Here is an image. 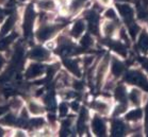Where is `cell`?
Here are the masks:
<instances>
[{"label":"cell","mask_w":148,"mask_h":137,"mask_svg":"<svg viewBox=\"0 0 148 137\" xmlns=\"http://www.w3.org/2000/svg\"><path fill=\"white\" fill-rule=\"evenodd\" d=\"M63 30V22L58 20L37 21L33 32V40L35 43L46 44L54 40L57 35Z\"/></svg>","instance_id":"cell-1"},{"label":"cell","mask_w":148,"mask_h":137,"mask_svg":"<svg viewBox=\"0 0 148 137\" xmlns=\"http://www.w3.org/2000/svg\"><path fill=\"white\" fill-rule=\"evenodd\" d=\"M27 60L48 64L54 61V53L49 50L44 44L34 42L27 48Z\"/></svg>","instance_id":"cell-2"},{"label":"cell","mask_w":148,"mask_h":137,"mask_svg":"<svg viewBox=\"0 0 148 137\" xmlns=\"http://www.w3.org/2000/svg\"><path fill=\"white\" fill-rule=\"evenodd\" d=\"M46 72V64L34 62V61H27L23 69V79L29 82L43 80Z\"/></svg>","instance_id":"cell-3"},{"label":"cell","mask_w":148,"mask_h":137,"mask_svg":"<svg viewBox=\"0 0 148 137\" xmlns=\"http://www.w3.org/2000/svg\"><path fill=\"white\" fill-rule=\"evenodd\" d=\"M125 80L127 83L136 85L138 88L148 93V78L143 71L138 70V69L129 70L125 74Z\"/></svg>","instance_id":"cell-4"},{"label":"cell","mask_w":148,"mask_h":137,"mask_svg":"<svg viewBox=\"0 0 148 137\" xmlns=\"http://www.w3.org/2000/svg\"><path fill=\"white\" fill-rule=\"evenodd\" d=\"M62 64L64 69L74 78H81L83 74V67L81 64V60L74 55L66 57L62 59Z\"/></svg>","instance_id":"cell-5"},{"label":"cell","mask_w":148,"mask_h":137,"mask_svg":"<svg viewBox=\"0 0 148 137\" xmlns=\"http://www.w3.org/2000/svg\"><path fill=\"white\" fill-rule=\"evenodd\" d=\"M26 103H25V108L27 110L28 114L30 116H44L46 114V107L42 99L36 97H27L25 98Z\"/></svg>","instance_id":"cell-6"},{"label":"cell","mask_w":148,"mask_h":137,"mask_svg":"<svg viewBox=\"0 0 148 137\" xmlns=\"http://www.w3.org/2000/svg\"><path fill=\"white\" fill-rule=\"evenodd\" d=\"M88 127L95 136H106L108 134V124L103 119V116L97 114L90 119Z\"/></svg>","instance_id":"cell-7"},{"label":"cell","mask_w":148,"mask_h":137,"mask_svg":"<svg viewBox=\"0 0 148 137\" xmlns=\"http://www.w3.org/2000/svg\"><path fill=\"white\" fill-rule=\"evenodd\" d=\"M110 66V57H106L99 62L94 69V82L98 87L103 84V80L106 74L108 72V68Z\"/></svg>","instance_id":"cell-8"},{"label":"cell","mask_w":148,"mask_h":137,"mask_svg":"<svg viewBox=\"0 0 148 137\" xmlns=\"http://www.w3.org/2000/svg\"><path fill=\"white\" fill-rule=\"evenodd\" d=\"M86 22L83 18H78L68 27L67 34L74 40H78L85 32H86Z\"/></svg>","instance_id":"cell-9"},{"label":"cell","mask_w":148,"mask_h":137,"mask_svg":"<svg viewBox=\"0 0 148 137\" xmlns=\"http://www.w3.org/2000/svg\"><path fill=\"white\" fill-rule=\"evenodd\" d=\"M116 9L118 11V14L121 15L126 25L130 24L132 21H134V16H135V11L132 5H130L127 2H118L116 4Z\"/></svg>","instance_id":"cell-10"},{"label":"cell","mask_w":148,"mask_h":137,"mask_svg":"<svg viewBox=\"0 0 148 137\" xmlns=\"http://www.w3.org/2000/svg\"><path fill=\"white\" fill-rule=\"evenodd\" d=\"M91 110L100 116H108L111 112V104L106 99H94L91 102Z\"/></svg>","instance_id":"cell-11"},{"label":"cell","mask_w":148,"mask_h":137,"mask_svg":"<svg viewBox=\"0 0 148 137\" xmlns=\"http://www.w3.org/2000/svg\"><path fill=\"white\" fill-rule=\"evenodd\" d=\"M25 103H26L25 98L21 95L18 94L13 95V96H11L7 99V104L9 110L16 114H18L23 108H25Z\"/></svg>","instance_id":"cell-12"},{"label":"cell","mask_w":148,"mask_h":137,"mask_svg":"<svg viewBox=\"0 0 148 137\" xmlns=\"http://www.w3.org/2000/svg\"><path fill=\"white\" fill-rule=\"evenodd\" d=\"M37 12L44 13H58V5L56 0H36L33 2Z\"/></svg>","instance_id":"cell-13"},{"label":"cell","mask_w":148,"mask_h":137,"mask_svg":"<svg viewBox=\"0 0 148 137\" xmlns=\"http://www.w3.org/2000/svg\"><path fill=\"white\" fill-rule=\"evenodd\" d=\"M110 66H111L112 77L115 79L121 78L125 72V64L117 57H112L110 60Z\"/></svg>","instance_id":"cell-14"},{"label":"cell","mask_w":148,"mask_h":137,"mask_svg":"<svg viewBox=\"0 0 148 137\" xmlns=\"http://www.w3.org/2000/svg\"><path fill=\"white\" fill-rule=\"evenodd\" d=\"M129 127L124 121L119 119H114L111 124V135L112 136H123L128 132Z\"/></svg>","instance_id":"cell-15"},{"label":"cell","mask_w":148,"mask_h":137,"mask_svg":"<svg viewBox=\"0 0 148 137\" xmlns=\"http://www.w3.org/2000/svg\"><path fill=\"white\" fill-rule=\"evenodd\" d=\"M88 1L90 0H71L66 15H68V16L69 15H71V16L77 15L78 13H80L82 9L85 7V5L88 3Z\"/></svg>","instance_id":"cell-16"},{"label":"cell","mask_w":148,"mask_h":137,"mask_svg":"<svg viewBox=\"0 0 148 137\" xmlns=\"http://www.w3.org/2000/svg\"><path fill=\"white\" fill-rule=\"evenodd\" d=\"M78 40H79V47L81 48V50H88V49L94 47L95 45L94 36L90 32H88V31Z\"/></svg>","instance_id":"cell-17"},{"label":"cell","mask_w":148,"mask_h":137,"mask_svg":"<svg viewBox=\"0 0 148 137\" xmlns=\"http://www.w3.org/2000/svg\"><path fill=\"white\" fill-rule=\"evenodd\" d=\"M114 97L119 103H124V104L127 103V100H128V91L126 89L125 85L119 84V85H117V86L115 87Z\"/></svg>","instance_id":"cell-18"},{"label":"cell","mask_w":148,"mask_h":137,"mask_svg":"<svg viewBox=\"0 0 148 137\" xmlns=\"http://www.w3.org/2000/svg\"><path fill=\"white\" fill-rule=\"evenodd\" d=\"M138 50L143 53H148V31H141L138 38Z\"/></svg>","instance_id":"cell-19"},{"label":"cell","mask_w":148,"mask_h":137,"mask_svg":"<svg viewBox=\"0 0 148 137\" xmlns=\"http://www.w3.org/2000/svg\"><path fill=\"white\" fill-rule=\"evenodd\" d=\"M128 100L134 106H140L142 102V91L138 87H133L128 93Z\"/></svg>","instance_id":"cell-20"},{"label":"cell","mask_w":148,"mask_h":137,"mask_svg":"<svg viewBox=\"0 0 148 137\" xmlns=\"http://www.w3.org/2000/svg\"><path fill=\"white\" fill-rule=\"evenodd\" d=\"M101 30H102V33L107 37H112L115 34L116 30H117V25L113 20H107L102 25Z\"/></svg>","instance_id":"cell-21"},{"label":"cell","mask_w":148,"mask_h":137,"mask_svg":"<svg viewBox=\"0 0 148 137\" xmlns=\"http://www.w3.org/2000/svg\"><path fill=\"white\" fill-rule=\"evenodd\" d=\"M143 117V110L140 107H135L133 110H129L128 113L125 115V119L130 122H138L140 121Z\"/></svg>","instance_id":"cell-22"},{"label":"cell","mask_w":148,"mask_h":137,"mask_svg":"<svg viewBox=\"0 0 148 137\" xmlns=\"http://www.w3.org/2000/svg\"><path fill=\"white\" fill-rule=\"evenodd\" d=\"M111 47L114 50V52L121 55V57H127V48L124 45V43H121V40H113L111 42Z\"/></svg>","instance_id":"cell-23"},{"label":"cell","mask_w":148,"mask_h":137,"mask_svg":"<svg viewBox=\"0 0 148 137\" xmlns=\"http://www.w3.org/2000/svg\"><path fill=\"white\" fill-rule=\"evenodd\" d=\"M127 27H128V35L131 37L132 40H135L136 36H138L140 32H141V28L138 26V24H135L134 21H132L130 24L127 25Z\"/></svg>","instance_id":"cell-24"},{"label":"cell","mask_w":148,"mask_h":137,"mask_svg":"<svg viewBox=\"0 0 148 137\" xmlns=\"http://www.w3.org/2000/svg\"><path fill=\"white\" fill-rule=\"evenodd\" d=\"M104 17L108 20H113V21H116L117 20V13L114 9L112 7H108L107 10L104 11Z\"/></svg>","instance_id":"cell-25"},{"label":"cell","mask_w":148,"mask_h":137,"mask_svg":"<svg viewBox=\"0 0 148 137\" xmlns=\"http://www.w3.org/2000/svg\"><path fill=\"white\" fill-rule=\"evenodd\" d=\"M8 63H9V60H8L7 54L2 51H0V74L7 68Z\"/></svg>","instance_id":"cell-26"},{"label":"cell","mask_w":148,"mask_h":137,"mask_svg":"<svg viewBox=\"0 0 148 137\" xmlns=\"http://www.w3.org/2000/svg\"><path fill=\"white\" fill-rule=\"evenodd\" d=\"M126 110H127V105L124 103H121L119 105H117V106L115 107L114 115L115 116H119V115H121V114H124L125 112H126Z\"/></svg>","instance_id":"cell-27"},{"label":"cell","mask_w":148,"mask_h":137,"mask_svg":"<svg viewBox=\"0 0 148 137\" xmlns=\"http://www.w3.org/2000/svg\"><path fill=\"white\" fill-rule=\"evenodd\" d=\"M11 136V130L8 127H3L2 124H0V137Z\"/></svg>","instance_id":"cell-28"},{"label":"cell","mask_w":148,"mask_h":137,"mask_svg":"<svg viewBox=\"0 0 148 137\" xmlns=\"http://www.w3.org/2000/svg\"><path fill=\"white\" fill-rule=\"evenodd\" d=\"M5 102H7V98H5V96L2 93V89L0 88V104H3Z\"/></svg>","instance_id":"cell-29"},{"label":"cell","mask_w":148,"mask_h":137,"mask_svg":"<svg viewBox=\"0 0 148 137\" xmlns=\"http://www.w3.org/2000/svg\"><path fill=\"white\" fill-rule=\"evenodd\" d=\"M98 2L103 7V5H109L110 4V2H111V0H97Z\"/></svg>","instance_id":"cell-30"},{"label":"cell","mask_w":148,"mask_h":137,"mask_svg":"<svg viewBox=\"0 0 148 137\" xmlns=\"http://www.w3.org/2000/svg\"><path fill=\"white\" fill-rule=\"evenodd\" d=\"M144 69L147 71V74H148V60L144 63Z\"/></svg>","instance_id":"cell-31"},{"label":"cell","mask_w":148,"mask_h":137,"mask_svg":"<svg viewBox=\"0 0 148 137\" xmlns=\"http://www.w3.org/2000/svg\"><path fill=\"white\" fill-rule=\"evenodd\" d=\"M29 1H31V2H34V1H36V0H29Z\"/></svg>","instance_id":"cell-32"},{"label":"cell","mask_w":148,"mask_h":137,"mask_svg":"<svg viewBox=\"0 0 148 137\" xmlns=\"http://www.w3.org/2000/svg\"><path fill=\"white\" fill-rule=\"evenodd\" d=\"M132 1H136V0H132Z\"/></svg>","instance_id":"cell-33"}]
</instances>
